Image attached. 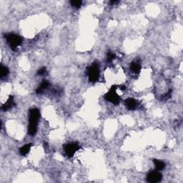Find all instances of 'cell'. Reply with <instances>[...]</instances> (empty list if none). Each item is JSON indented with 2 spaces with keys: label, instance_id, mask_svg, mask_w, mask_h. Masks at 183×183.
Segmentation results:
<instances>
[{
  "label": "cell",
  "instance_id": "4fadbf2b",
  "mask_svg": "<svg viewBox=\"0 0 183 183\" xmlns=\"http://www.w3.org/2000/svg\"><path fill=\"white\" fill-rule=\"evenodd\" d=\"M9 74V69L7 66L4 65H1L0 66V77L1 78L6 77Z\"/></svg>",
  "mask_w": 183,
  "mask_h": 183
},
{
  "label": "cell",
  "instance_id": "3957f363",
  "mask_svg": "<svg viewBox=\"0 0 183 183\" xmlns=\"http://www.w3.org/2000/svg\"><path fill=\"white\" fill-rule=\"evenodd\" d=\"M7 42L12 49H15L22 43V38L15 33H9L5 35Z\"/></svg>",
  "mask_w": 183,
  "mask_h": 183
},
{
  "label": "cell",
  "instance_id": "5b68a950",
  "mask_svg": "<svg viewBox=\"0 0 183 183\" xmlns=\"http://www.w3.org/2000/svg\"><path fill=\"white\" fill-rule=\"evenodd\" d=\"M80 147L79 144L77 142H70V143L66 144L65 147V154L69 158H72L77 152L79 150Z\"/></svg>",
  "mask_w": 183,
  "mask_h": 183
},
{
  "label": "cell",
  "instance_id": "52a82bcc",
  "mask_svg": "<svg viewBox=\"0 0 183 183\" xmlns=\"http://www.w3.org/2000/svg\"><path fill=\"white\" fill-rule=\"evenodd\" d=\"M125 105L129 110H135L138 106V103L136 99L133 98H128L125 101Z\"/></svg>",
  "mask_w": 183,
  "mask_h": 183
},
{
  "label": "cell",
  "instance_id": "8992f818",
  "mask_svg": "<svg viewBox=\"0 0 183 183\" xmlns=\"http://www.w3.org/2000/svg\"><path fill=\"white\" fill-rule=\"evenodd\" d=\"M162 179V175L158 170H153L147 175V181L151 183L160 182Z\"/></svg>",
  "mask_w": 183,
  "mask_h": 183
},
{
  "label": "cell",
  "instance_id": "5bb4252c",
  "mask_svg": "<svg viewBox=\"0 0 183 183\" xmlns=\"http://www.w3.org/2000/svg\"><path fill=\"white\" fill-rule=\"evenodd\" d=\"M70 4L71 5L74 7L79 9L81 7V6H82V2L80 1V0H72V1L70 2Z\"/></svg>",
  "mask_w": 183,
  "mask_h": 183
},
{
  "label": "cell",
  "instance_id": "ba28073f",
  "mask_svg": "<svg viewBox=\"0 0 183 183\" xmlns=\"http://www.w3.org/2000/svg\"><path fill=\"white\" fill-rule=\"evenodd\" d=\"M15 105V101H14V97L13 96L10 95L7 99V100L2 104V110L3 111H7L12 108Z\"/></svg>",
  "mask_w": 183,
  "mask_h": 183
},
{
  "label": "cell",
  "instance_id": "9a60e30c",
  "mask_svg": "<svg viewBox=\"0 0 183 183\" xmlns=\"http://www.w3.org/2000/svg\"><path fill=\"white\" fill-rule=\"evenodd\" d=\"M116 58V55L115 53H113V52H108V62H112L114 59Z\"/></svg>",
  "mask_w": 183,
  "mask_h": 183
},
{
  "label": "cell",
  "instance_id": "7a4b0ae2",
  "mask_svg": "<svg viewBox=\"0 0 183 183\" xmlns=\"http://www.w3.org/2000/svg\"><path fill=\"white\" fill-rule=\"evenodd\" d=\"M117 85H112L110 89L108 90V92L104 95V98L107 101L110 102V103H112L113 104H115V105L119 104L121 101L120 97L117 93Z\"/></svg>",
  "mask_w": 183,
  "mask_h": 183
},
{
  "label": "cell",
  "instance_id": "9c48e42d",
  "mask_svg": "<svg viewBox=\"0 0 183 183\" xmlns=\"http://www.w3.org/2000/svg\"><path fill=\"white\" fill-rule=\"evenodd\" d=\"M130 69H131V70L134 73L139 74L142 69V65L140 61L137 60L131 62V64H130Z\"/></svg>",
  "mask_w": 183,
  "mask_h": 183
},
{
  "label": "cell",
  "instance_id": "2e32d148",
  "mask_svg": "<svg viewBox=\"0 0 183 183\" xmlns=\"http://www.w3.org/2000/svg\"><path fill=\"white\" fill-rule=\"evenodd\" d=\"M47 74V68L46 67H42L37 71V75H44Z\"/></svg>",
  "mask_w": 183,
  "mask_h": 183
},
{
  "label": "cell",
  "instance_id": "8fae6325",
  "mask_svg": "<svg viewBox=\"0 0 183 183\" xmlns=\"http://www.w3.org/2000/svg\"><path fill=\"white\" fill-rule=\"evenodd\" d=\"M31 147H32V144H25V145L21 147L20 148V153L21 155L25 156L30 153Z\"/></svg>",
  "mask_w": 183,
  "mask_h": 183
},
{
  "label": "cell",
  "instance_id": "e0dca14e",
  "mask_svg": "<svg viewBox=\"0 0 183 183\" xmlns=\"http://www.w3.org/2000/svg\"><path fill=\"white\" fill-rule=\"evenodd\" d=\"M118 1H111L110 3L112 4H117L118 3Z\"/></svg>",
  "mask_w": 183,
  "mask_h": 183
},
{
  "label": "cell",
  "instance_id": "7c38bea8",
  "mask_svg": "<svg viewBox=\"0 0 183 183\" xmlns=\"http://www.w3.org/2000/svg\"><path fill=\"white\" fill-rule=\"evenodd\" d=\"M153 162L154 163V165H155V167L157 170L158 171H161L165 169V164L164 162L161 161L160 160H157V159H154L153 160Z\"/></svg>",
  "mask_w": 183,
  "mask_h": 183
},
{
  "label": "cell",
  "instance_id": "277c9868",
  "mask_svg": "<svg viewBox=\"0 0 183 183\" xmlns=\"http://www.w3.org/2000/svg\"><path fill=\"white\" fill-rule=\"evenodd\" d=\"M88 77L90 82L94 83L99 80V67L97 62H94L87 68Z\"/></svg>",
  "mask_w": 183,
  "mask_h": 183
},
{
  "label": "cell",
  "instance_id": "30bf717a",
  "mask_svg": "<svg viewBox=\"0 0 183 183\" xmlns=\"http://www.w3.org/2000/svg\"><path fill=\"white\" fill-rule=\"evenodd\" d=\"M49 86V83L48 81L47 80H44L41 84L39 85V86L37 87V89H36V92L37 94H42L45 89H47V88Z\"/></svg>",
  "mask_w": 183,
  "mask_h": 183
},
{
  "label": "cell",
  "instance_id": "6da1fadb",
  "mask_svg": "<svg viewBox=\"0 0 183 183\" xmlns=\"http://www.w3.org/2000/svg\"><path fill=\"white\" fill-rule=\"evenodd\" d=\"M41 117V114L37 108H32L29 112V125H28V134L33 136L37 133V125Z\"/></svg>",
  "mask_w": 183,
  "mask_h": 183
}]
</instances>
